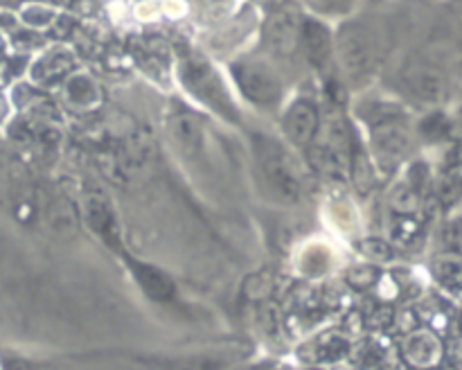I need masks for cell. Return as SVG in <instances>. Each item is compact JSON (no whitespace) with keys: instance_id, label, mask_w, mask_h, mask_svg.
<instances>
[{"instance_id":"7c38bea8","label":"cell","mask_w":462,"mask_h":370,"mask_svg":"<svg viewBox=\"0 0 462 370\" xmlns=\"http://www.w3.org/2000/svg\"><path fill=\"white\" fill-rule=\"evenodd\" d=\"M411 144L409 131L402 125L388 122V125H379L373 134V147L379 153L382 161H397L406 153Z\"/></svg>"},{"instance_id":"9a60e30c","label":"cell","mask_w":462,"mask_h":370,"mask_svg":"<svg viewBox=\"0 0 462 370\" xmlns=\"http://www.w3.org/2000/svg\"><path fill=\"white\" fill-rule=\"evenodd\" d=\"M68 97L75 106H86L88 102L97 99V88H95L93 79L86 75H75L68 84Z\"/></svg>"},{"instance_id":"5b68a950","label":"cell","mask_w":462,"mask_h":370,"mask_svg":"<svg viewBox=\"0 0 462 370\" xmlns=\"http://www.w3.org/2000/svg\"><path fill=\"white\" fill-rule=\"evenodd\" d=\"M300 30L302 18L296 9H280L266 23V43H269L271 52L280 54V57H289L296 52L300 45Z\"/></svg>"},{"instance_id":"e0dca14e","label":"cell","mask_w":462,"mask_h":370,"mask_svg":"<svg viewBox=\"0 0 462 370\" xmlns=\"http://www.w3.org/2000/svg\"><path fill=\"white\" fill-rule=\"evenodd\" d=\"M310 5L314 9H319V12L337 14V12H341V9L347 7V0H310Z\"/></svg>"},{"instance_id":"7a4b0ae2","label":"cell","mask_w":462,"mask_h":370,"mask_svg":"<svg viewBox=\"0 0 462 370\" xmlns=\"http://www.w3.org/2000/svg\"><path fill=\"white\" fill-rule=\"evenodd\" d=\"M337 54L341 59V68L350 79H361L368 75L377 63V45L373 34L359 23H347L338 32Z\"/></svg>"},{"instance_id":"2e32d148","label":"cell","mask_w":462,"mask_h":370,"mask_svg":"<svg viewBox=\"0 0 462 370\" xmlns=\"http://www.w3.org/2000/svg\"><path fill=\"white\" fill-rule=\"evenodd\" d=\"M361 251H364L370 260H377V262H383L391 257V248H388L383 242H377V239H365V242L361 244Z\"/></svg>"},{"instance_id":"d6986e66","label":"cell","mask_w":462,"mask_h":370,"mask_svg":"<svg viewBox=\"0 0 462 370\" xmlns=\"http://www.w3.org/2000/svg\"><path fill=\"white\" fill-rule=\"evenodd\" d=\"M454 359H456V361H458V364L462 365V343H460V346H458V347H456V355H454Z\"/></svg>"},{"instance_id":"9c48e42d","label":"cell","mask_w":462,"mask_h":370,"mask_svg":"<svg viewBox=\"0 0 462 370\" xmlns=\"http://www.w3.org/2000/svg\"><path fill=\"white\" fill-rule=\"evenodd\" d=\"M300 43L311 66L316 68L328 66L329 57H332V34H329V30L323 25V23L314 21V18L302 21Z\"/></svg>"},{"instance_id":"4fadbf2b","label":"cell","mask_w":462,"mask_h":370,"mask_svg":"<svg viewBox=\"0 0 462 370\" xmlns=\"http://www.w3.org/2000/svg\"><path fill=\"white\" fill-rule=\"evenodd\" d=\"M171 135L183 152H197L201 147V125L189 116H179L171 120Z\"/></svg>"},{"instance_id":"52a82bcc","label":"cell","mask_w":462,"mask_h":370,"mask_svg":"<svg viewBox=\"0 0 462 370\" xmlns=\"http://www.w3.org/2000/svg\"><path fill=\"white\" fill-rule=\"evenodd\" d=\"M406 88L424 104H440L447 95V79L431 66H413L404 75Z\"/></svg>"},{"instance_id":"277c9868","label":"cell","mask_w":462,"mask_h":370,"mask_svg":"<svg viewBox=\"0 0 462 370\" xmlns=\"http://www.w3.org/2000/svg\"><path fill=\"white\" fill-rule=\"evenodd\" d=\"M183 79L185 84H188V88L192 90L194 95H199L208 106H212L217 113H221V116L230 117V120H237V113H235L233 104H230L228 95H226V88L221 86L219 77H217L206 63H183Z\"/></svg>"},{"instance_id":"8992f818","label":"cell","mask_w":462,"mask_h":370,"mask_svg":"<svg viewBox=\"0 0 462 370\" xmlns=\"http://www.w3.org/2000/svg\"><path fill=\"white\" fill-rule=\"evenodd\" d=\"M402 352H404L406 361L413 368L429 370L440 364L445 347H442L440 337L436 332H431V329H415V332L406 334L404 343H402Z\"/></svg>"},{"instance_id":"30bf717a","label":"cell","mask_w":462,"mask_h":370,"mask_svg":"<svg viewBox=\"0 0 462 370\" xmlns=\"http://www.w3.org/2000/svg\"><path fill=\"white\" fill-rule=\"evenodd\" d=\"M131 271H134V278L138 280L140 289H143L153 302L174 301L176 284L171 282V278L165 271L156 269V266L152 264H144V262H131Z\"/></svg>"},{"instance_id":"5bb4252c","label":"cell","mask_w":462,"mask_h":370,"mask_svg":"<svg viewBox=\"0 0 462 370\" xmlns=\"http://www.w3.org/2000/svg\"><path fill=\"white\" fill-rule=\"evenodd\" d=\"M68 68H70V57H68V54L50 52L41 59V63H36L34 79H39V81L54 79V77L68 72Z\"/></svg>"},{"instance_id":"ba28073f","label":"cell","mask_w":462,"mask_h":370,"mask_svg":"<svg viewBox=\"0 0 462 370\" xmlns=\"http://www.w3.org/2000/svg\"><path fill=\"white\" fill-rule=\"evenodd\" d=\"M86 217H88L90 228H93L104 242L111 244V246H117V244H120V230H117L116 212H113L106 197H102L99 192H90L88 197H86Z\"/></svg>"},{"instance_id":"3957f363","label":"cell","mask_w":462,"mask_h":370,"mask_svg":"<svg viewBox=\"0 0 462 370\" xmlns=\"http://www.w3.org/2000/svg\"><path fill=\"white\" fill-rule=\"evenodd\" d=\"M235 81L242 93L257 106H275L282 99V81L260 61H244L235 66Z\"/></svg>"},{"instance_id":"ac0fdd59","label":"cell","mask_w":462,"mask_h":370,"mask_svg":"<svg viewBox=\"0 0 462 370\" xmlns=\"http://www.w3.org/2000/svg\"><path fill=\"white\" fill-rule=\"evenodd\" d=\"M174 370H215V365L208 364V361H189V364L179 365Z\"/></svg>"},{"instance_id":"6da1fadb","label":"cell","mask_w":462,"mask_h":370,"mask_svg":"<svg viewBox=\"0 0 462 370\" xmlns=\"http://www.w3.org/2000/svg\"><path fill=\"white\" fill-rule=\"evenodd\" d=\"M255 153L271 190L278 192L284 201L300 199V179L287 158V152L275 140L266 138V135H255Z\"/></svg>"},{"instance_id":"8fae6325","label":"cell","mask_w":462,"mask_h":370,"mask_svg":"<svg viewBox=\"0 0 462 370\" xmlns=\"http://www.w3.org/2000/svg\"><path fill=\"white\" fill-rule=\"evenodd\" d=\"M284 126H287V134L293 143H311V138L319 131V113H316L314 104L305 102V99L293 104L287 111V117H284Z\"/></svg>"}]
</instances>
